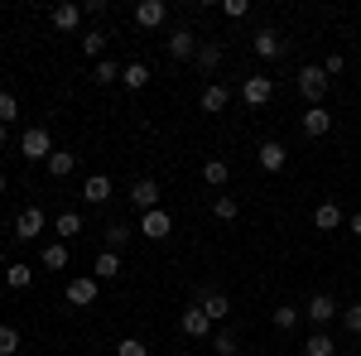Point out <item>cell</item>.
<instances>
[{"label": "cell", "mask_w": 361, "mask_h": 356, "mask_svg": "<svg viewBox=\"0 0 361 356\" xmlns=\"http://www.w3.org/2000/svg\"><path fill=\"white\" fill-rule=\"evenodd\" d=\"M328 73L318 68V63H308V68H299V92L308 97V106H323V97H328Z\"/></svg>", "instance_id": "obj_1"}, {"label": "cell", "mask_w": 361, "mask_h": 356, "mask_svg": "<svg viewBox=\"0 0 361 356\" xmlns=\"http://www.w3.org/2000/svg\"><path fill=\"white\" fill-rule=\"evenodd\" d=\"M304 318H308L318 332H328V323H333V318H342V308H337L333 294H313V299L304 303Z\"/></svg>", "instance_id": "obj_2"}, {"label": "cell", "mask_w": 361, "mask_h": 356, "mask_svg": "<svg viewBox=\"0 0 361 356\" xmlns=\"http://www.w3.org/2000/svg\"><path fill=\"white\" fill-rule=\"evenodd\" d=\"M20 154H25V159H44V164H49V154H54V135H49L44 125H29L25 135H20Z\"/></svg>", "instance_id": "obj_3"}, {"label": "cell", "mask_w": 361, "mask_h": 356, "mask_svg": "<svg viewBox=\"0 0 361 356\" xmlns=\"http://www.w3.org/2000/svg\"><path fill=\"white\" fill-rule=\"evenodd\" d=\"M270 97H275V82H270V78H260V73H250L246 82H241V102H246L250 111L270 106Z\"/></svg>", "instance_id": "obj_4"}, {"label": "cell", "mask_w": 361, "mask_h": 356, "mask_svg": "<svg viewBox=\"0 0 361 356\" xmlns=\"http://www.w3.org/2000/svg\"><path fill=\"white\" fill-rule=\"evenodd\" d=\"M159 197H164V188H159L154 178H135V183H130V207H140V212H154V207H164Z\"/></svg>", "instance_id": "obj_5"}, {"label": "cell", "mask_w": 361, "mask_h": 356, "mask_svg": "<svg viewBox=\"0 0 361 356\" xmlns=\"http://www.w3.org/2000/svg\"><path fill=\"white\" fill-rule=\"evenodd\" d=\"M102 294V279H92V274H78V279H68V303L73 308H92Z\"/></svg>", "instance_id": "obj_6"}, {"label": "cell", "mask_w": 361, "mask_h": 356, "mask_svg": "<svg viewBox=\"0 0 361 356\" xmlns=\"http://www.w3.org/2000/svg\"><path fill=\"white\" fill-rule=\"evenodd\" d=\"M140 236H149V241H164L169 231H173V217H169V207H154V212H140Z\"/></svg>", "instance_id": "obj_7"}, {"label": "cell", "mask_w": 361, "mask_h": 356, "mask_svg": "<svg viewBox=\"0 0 361 356\" xmlns=\"http://www.w3.org/2000/svg\"><path fill=\"white\" fill-rule=\"evenodd\" d=\"M44 226H49L44 207H25V212L15 217V236H20V241H39V236H44Z\"/></svg>", "instance_id": "obj_8"}, {"label": "cell", "mask_w": 361, "mask_h": 356, "mask_svg": "<svg viewBox=\"0 0 361 356\" xmlns=\"http://www.w3.org/2000/svg\"><path fill=\"white\" fill-rule=\"evenodd\" d=\"M250 49L260 58H284V49H289V39L279 34V29H255V39H250Z\"/></svg>", "instance_id": "obj_9"}, {"label": "cell", "mask_w": 361, "mask_h": 356, "mask_svg": "<svg viewBox=\"0 0 361 356\" xmlns=\"http://www.w3.org/2000/svg\"><path fill=\"white\" fill-rule=\"evenodd\" d=\"M255 164L265 168V173H284V164H289V149H284L279 140H265V145L255 149Z\"/></svg>", "instance_id": "obj_10"}, {"label": "cell", "mask_w": 361, "mask_h": 356, "mask_svg": "<svg viewBox=\"0 0 361 356\" xmlns=\"http://www.w3.org/2000/svg\"><path fill=\"white\" fill-rule=\"evenodd\" d=\"M299 125H304L308 140H323L328 130H333V116H328V106H308L304 116H299Z\"/></svg>", "instance_id": "obj_11"}, {"label": "cell", "mask_w": 361, "mask_h": 356, "mask_svg": "<svg viewBox=\"0 0 361 356\" xmlns=\"http://www.w3.org/2000/svg\"><path fill=\"white\" fill-rule=\"evenodd\" d=\"M178 328H183V337H212V318H207L197 303H188L183 318H178Z\"/></svg>", "instance_id": "obj_12"}, {"label": "cell", "mask_w": 361, "mask_h": 356, "mask_svg": "<svg viewBox=\"0 0 361 356\" xmlns=\"http://www.w3.org/2000/svg\"><path fill=\"white\" fill-rule=\"evenodd\" d=\"M169 58H178V63L197 58V34L193 29H173V34H169Z\"/></svg>", "instance_id": "obj_13"}, {"label": "cell", "mask_w": 361, "mask_h": 356, "mask_svg": "<svg viewBox=\"0 0 361 356\" xmlns=\"http://www.w3.org/2000/svg\"><path fill=\"white\" fill-rule=\"evenodd\" d=\"M164 20H169V5H164V0H140V5H135V25L140 29H159Z\"/></svg>", "instance_id": "obj_14"}, {"label": "cell", "mask_w": 361, "mask_h": 356, "mask_svg": "<svg viewBox=\"0 0 361 356\" xmlns=\"http://www.w3.org/2000/svg\"><path fill=\"white\" fill-rule=\"evenodd\" d=\"M197 106L207 111V116H222V111L231 106V92H226L222 82H207V87H202V97H197Z\"/></svg>", "instance_id": "obj_15"}, {"label": "cell", "mask_w": 361, "mask_h": 356, "mask_svg": "<svg viewBox=\"0 0 361 356\" xmlns=\"http://www.w3.org/2000/svg\"><path fill=\"white\" fill-rule=\"evenodd\" d=\"M82 202H92V207L111 202V178H106V173H87V183H82Z\"/></svg>", "instance_id": "obj_16"}, {"label": "cell", "mask_w": 361, "mask_h": 356, "mask_svg": "<svg viewBox=\"0 0 361 356\" xmlns=\"http://www.w3.org/2000/svg\"><path fill=\"white\" fill-rule=\"evenodd\" d=\"M197 308H202L212 323H222L226 313H231V299H226V294H217V289H202V294H197Z\"/></svg>", "instance_id": "obj_17"}, {"label": "cell", "mask_w": 361, "mask_h": 356, "mask_svg": "<svg viewBox=\"0 0 361 356\" xmlns=\"http://www.w3.org/2000/svg\"><path fill=\"white\" fill-rule=\"evenodd\" d=\"M49 25L58 34H73V29L82 25V5H54V15H49Z\"/></svg>", "instance_id": "obj_18"}, {"label": "cell", "mask_w": 361, "mask_h": 356, "mask_svg": "<svg viewBox=\"0 0 361 356\" xmlns=\"http://www.w3.org/2000/svg\"><path fill=\"white\" fill-rule=\"evenodd\" d=\"M222 44H212V39H207V44H197V68H202V78H212V73H217V68H222Z\"/></svg>", "instance_id": "obj_19"}, {"label": "cell", "mask_w": 361, "mask_h": 356, "mask_svg": "<svg viewBox=\"0 0 361 356\" xmlns=\"http://www.w3.org/2000/svg\"><path fill=\"white\" fill-rule=\"evenodd\" d=\"M87 226H82V212H58L54 217V236L58 241H73V236H82Z\"/></svg>", "instance_id": "obj_20"}, {"label": "cell", "mask_w": 361, "mask_h": 356, "mask_svg": "<svg viewBox=\"0 0 361 356\" xmlns=\"http://www.w3.org/2000/svg\"><path fill=\"white\" fill-rule=\"evenodd\" d=\"M342 207H337V202H318V207H313V226H318V231H337V226H342Z\"/></svg>", "instance_id": "obj_21"}, {"label": "cell", "mask_w": 361, "mask_h": 356, "mask_svg": "<svg viewBox=\"0 0 361 356\" xmlns=\"http://www.w3.org/2000/svg\"><path fill=\"white\" fill-rule=\"evenodd\" d=\"M121 82L130 87V92H145V87H149V68H145L140 58H130V63L121 68Z\"/></svg>", "instance_id": "obj_22"}, {"label": "cell", "mask_w": 361, "mask_h": 356, "mask_svg": "<svg viewBox=\"0 0 361 356\" xmlns=\"http://www.w3.org/2000/svg\"><path fill=\"white\" fill-rule=\"evenodd\" d=\"M0 284H5V289H29V284H34V270H29L25 260H15L10 270L0 274Z\"/></svg>", "instance_id": "obj_23"}, {"label": "cell", "mask_w": 361, "mask_h": 356, "mask_svg": "<svg viewBox=\"0 0 361 356\" xmlns=\"http://www.w3.org/2000/svg\"><path fill=\"white\" fill-rule=\"evenodd\" d=\"M226 178H231V164H226V159H207V164H202V183H207V188H226Z\"/></svg>", "instance_id": "obj_24"}, {"label": "cell", "mask_w": 361, "mask_h": 356, "mask_svg": "<svg viewBox=\"0 0 361 356\" xmlns=\"http://www.w3.org/2000/svg\"><path fill=\"white\" fill-rule=\"evenodd\" d=\"M121 274V255L116 250H102L97 260H92V279H116Z\"/></svg>", "instance_id": "obj_25"}, {"label": "cell", "mask_w": 361, "mask_h": 356, "mask_svg": "<svg viewBox=\"0 0 361 356\" xmlns=\"http://www.w3.org/2000/svg\"><path fill=\"white\" fill-rule=\"evenodd\" d=\"M73 168H78V154H68V149H54V154H49V178H68V173H73Z\"/></svg>", "instance_id": "obj_26"}, {"label": "cell", "mask_w": 361, "mask_h": 356, "mask_svg": "<svg viewBox=\"0 0 361 356\" xmlns=\"http://www.w3.org/2000/svg\"><path fill=\"white\" fill-rule=\"evenodd\" d=\"M82 54L102 63V54H106V29H97V25L87 29V34H82Z\"/></svg>", "instance_id": "obj_27"}, {"label": "cell", "mask_w": 361, "mask_h": 356, "mask_svg": "<svg viewBox=\"0 0 361 356\" xmlns=\"http://www.w3.org/2000/svg\"><path fill=\"white\" fill-rule=\"evenodd\" d=\"M304 356H337V342L328 337V332H313L304 342Z\"/></svg>", "instance_id": "obj_28"}, {"label": "cell", "mask_w": 361, "mask_h": 356, "mask_svg": "<svg viewBox=\"0 0 361 356\" xmlns=\"http://www.w3.org/2000/svg\"><path fill=\"white\" fill-rule=\"evenodd\" d=\"M92 82H97V87H111V82H121V63H111V58H102V63L92 68Z\"/></svg>", "instance_id": "obj_29"}, {"label": "cell", "mask_w": 361, "mask_h": 356, "mask_svg": "<svg viewBox=\"0 0 361 356\" xmlns=\"http://www.w3.org/2000/svg\"><path fill=\"white\" fill-rule=\"evenodd\" d=\"M299 318H304V313H299V308H289V303H279L275 313H270V323H275L279 332H294V328H299Z\"/></svg>", "instance_id": "obj_30"}, {"label": "cell", "mask_w": 361, "mask_h": 356, "mask_svg": "<svg viewBox=\"0 0 361 356\" xmlns=\"http://www.w3.org/2000/svg\"><path fill=\"white\" fill-rule=\"evenodd\" d=\"M102 236H106V250H116V255H121V246L130 241V221H111Z\"/></svg>", "instance_id": "obj_31"}, {"label": "cell", "mask_w": 361, "mask_h": 356, "mask_svg": "<svg viewBox=\"0 0 361 356\" xmlns=\"http://www.w3.org/2000/svg\"><path fill=\"white\" fill-rule=\"evenodd\" d=\"M212 212H217V221H236V217H241V202H236L231 192H217V202H212Z\"/></svg>", "instance_id": "obj_32"}, {"label": "cell", "mask_w": 361, "mask_h": 356, "mask_svg": "<svg viewBox=\"0 0 361 356\" xmlns=\"http://www.w3.org/2000/svg\"><path fill=\"white\" fill-rule=\"evenodd\" d=\"M44 265H49V270H68V246H63V241H49V246H44Z\"/></svg>", "instance_id": "obj_33"}, {"label": "cell", "mask_w": 361, "mask_h": 356, "mask_svg": "<svg viewBox=\"0 0 361 356\" xmlns=\"http://www.w3.org/2000/svg\"><path fill=\"white\" fill-rule=\"evenodd\" d=\"M212 352H217V356H236V352H241L236 332H212Z\"/></svg>", "instance_id": "obj_34"}, {"label": "cell", "mask_w": 361, "mask_h": 356, "mask_svg": "<svg viewBox=\"0 0 361 356\" xmlns=\"http://www.w3.org/2000/svg\"><path fill=\"white\" fill-rule=\"evenodd\" d=\"M15 352H20V328L0 323V356H15Z\"/></svg>", "instance_id": "obj_35"}, {"label": "cell", "mask_w": 361, "mask_h": 356, "mask_svg": "<svg viewBox=\"0 0 361 356\" xmlns=\"http://www.w3.org/2000/svg\"><path fill=\"white\" fill-rule=\"evenodd\" d=\"M20 116V102H15V92H0V125H10Z\"/></svg>", "instance_id": "obj_36"}, {"label": "cell", "mask_w": 361, "mask_h": 356, "mask_svg": "<svg viewBox=\"0 0 361 356\" xmlns=\"http://www.w3.org/2000/svg\"><path fill=\"white\" fill-rule=\"evenodd\" d=\"M342 328L361 337V303H347V308H342Z\"/></svg>", "instance_id": "obj_37"}, {"label": "cell", "mask_w": 361, "mask_h": 356, "mask_svg": "<svg viewBox=\"0 0 361 356\" xmlns=\"http://www.w3.org/2000/svg\"><path fill=\"white\" fill-rule=\"evenodd\" d=\"M116 356H149V347L140 337H126V342H116Z\"/></svg>", "instance_id": "obj_38"}, {"label": "cell", "mask_w": 361, "mask_h": 356, "mask_svg": "<svg viewBox=\"0 0 361 356\" xmlns=\"http://www.w3.org/2000/svg\"><path fill=\"white\" fill-rule=\"evenodd\" d=\"M222 15H226V20H246V15H250V0H226Z\"/></svg>", "instance_id": "obj_39"}, {"label": "cell", "mask_w": 361, "mask_h": 356, "mask_svg": "<svg viewBox=\"0 0 361 356\" xmlns=\"http://www.w3.org/2000/svg\"><path fill=\"white\" fill-rule=\"evenodd\" d=\"M342 68H347V58H342V54H328V58H323V73H328V78H333V73H342Z\"/></svg>", "instance_id": "obj_40"}, {"label": "cell", "mask_w": 361, "mask_h": 356, "mask_svg": "<svg viewBox=\"0 0 361 356\" xmlns=\"http://www.w3.org/2000/svg\"><path fill=\"white\" fill-rule=\"evenodd\" d=\"M82 15H92V20H102V15H106V0H87V5H82Z\"/></svg>", "instance_id": "obj_41"}, {"label": "cell", "mask_w": 361, "mask_h": 356, "mask_svg": "<svg viewBox=\"0 0 361 356\" xmlns=\"http://www.w3.org/2000/svg\"><path fill=\"white\" fill-rule=\"evenodd\" d=\"M347 231H352V236H361V212H352V217H347Z\"/></svg>", "instance_id": "obj_42"}, {"label": "cell", "mask_w": 361, "mask_h": 356, "mask_svg": "<svg viewBox=\"0 0 361 356\" xmlns=\"http://www.w3.org/2000/svg\"><path fill=\"white\" fill-rule=\"evenodd\" d=\"M5 145H10V130H5V125H0V149H5Z\"/></svg>", "instance_id": "obj_43"}, {"label": "cell", "mask_w": 361, "mask_h": 356, "mask_svg": "<svg viewBox=\"0 0 361 356\" xmlns=\"http://www.w3.org/2000/svg\"><path fill=\"white\" fill-rule=\"evenodd\" d=\"M0 192H5V173H0Z\"/></svg>", "instance_id": "obj_44"}, {"label": "cell", "mask_w": 361, "mask_h": 356, "mask_svg": "<svg viewBox=\"0 0 361 356\" xmlns=\"http://www.w3.org/2000/svg\"><path fill=\"white\" fill-rule=\"evenodd\" d=\"M0 289H5V284H0Z\"/></svg>", "instance_id": "obj_45"}]
</instances>
